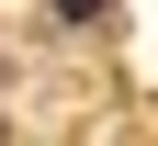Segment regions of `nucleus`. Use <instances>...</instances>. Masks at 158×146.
I'll list each match as a JSON object with an SVG mask.
<instances>
[{"instance_id":"1","label":"nucleus","mask_w":158,"mask_h":146,"mask_svg":"<svg viewBox=\"0 0 158 146\" xmlns=\"http://www.w3.org/2000/svg\"><path fill=\"white\" fill-rule=\"evenodd\" d=\"M56 23H68V34H90V23H113V0H56Z\"/></svg>"}]
</instances>
